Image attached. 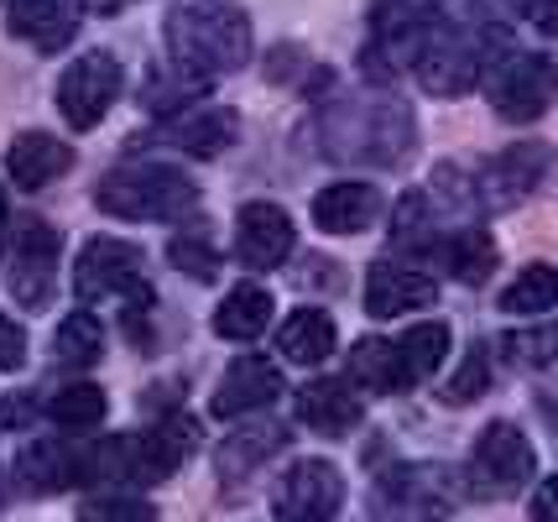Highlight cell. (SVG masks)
I'll list each match as a JSON object with an SVG mask.
<instances>
[{"mask_svg": "<svg viewBox=\"0 0 558 522\" xmlns=\"http://www.w3.org/2000/svg\"><path fill=\"white\" fill-rule=\"evenodd\" d=\"M537 471L533 439L517 428V423H486L481 439H475V454H470V497L481 501H507L517 497Z\"/></svg>", "mask_w": 558, "mask_h": 522, "instance_id": "cell-6", "label": "cell"}, {"mask_svg": "<svg viewBox=\"0 0 558 522\" xmlns=\"http://www.w3.org/2000/svg\"><path fill=\"white\" fill-rule=\"evenodd\" d=\"M5 32L16 43H32L37 52H63L78 32V11H69L63 0H11Z\"/></svg>", "mask_w": 558, "mask_h": 522, "instance_id": "cell-21", "label": "cell"}, {"mask_svg": "<svg viewBox=\"0 0 558 522\" xmlns=\"http://www.w3.org/2000/svg\"><path fill=\"white\" fill-rule=\"evenodd\" d=\"M554 303H558V267H548V262L522 267L517 282L501 293V308H507V314H548Z\"/></svg>", "mask_w": 558, "mask_h": 522, "instance_id": "cell-31", "label": "cell"}, {"mask_svg": "<svg viewBox=\"0 0 558 522\" xmlns=\"http://www.w3.org/2000/svg\"><path fill=\"white\" fill-rule=\"evenodd\" d=\"M267 324H271V293L267 288H256V282L230 288L225 303L215 308V335L219 340H235V345H251Z\"/></svg>", "mask_w": 558, "mask_h": 522, "instance_id": "cell-27", "label": "cell"}, {"mask_svg": "<svg viewBox=\"0 0 558 522\" xmlns=\"http://www.w3.org/2000/svg\"><path fill=\"white\" fill-rule=\"evenodd\" d=\"M397 350H402L413 381H423V376H434L438 366L449 361V329H444V324H413V329L397 340Z\"/></svg>", "mask_w": 558, "mask_h": 522, "instance_id": "cell-32", "label": "cell"}, {"mask_svg": "<svg viewBox=\"0 0 558 522\" xmlns=\"http://www.w3.org/2000/svg\"><path fill=\"white\" fill-rule=\"evenodd\" d=\"M73 293L84 303L95 299H131L136 308H151V288H146V256L131 241H110L99 235L78 251L73 262Z\"/></svg>", "mask_w": 558, "mask_h": 522, "instance_id": "cell-8", "label": "cell"}, {"mask_svg": "<svg viewBox=\"0 0 558 522\" xmlns=\"http://www.w3.org/2000/svg\"><path fill=\"white\" fill-rule=\"evenodd\" d=\"M318 131H324V151L329 157H340V162H376V168L408 162L417 142V125L402 105L344 100L318 121Z\"/></svg>", "mask_w": 558, "mask_h": 522, "instance_id": "cell-2", "label": "cell"}, {"mask_svg": "<svg viewBox=\"0 0 558 522\" xmlns=\"http://www.w3.org/2000/svg\"><path fill=\"white\" fill-rule=\"evenodd\" d=\"M5 220H11V209H5V189H0V235H5Z\"/></svg>", "mask_w": 558, "mask_h": 522, "instance_id": "cell-41", "label": "cell"}, {"mask_svg": "<svg viewBox=\"0 0 558 522\" xmlns=\"http://www.w3.org/2000/svg\"><path fill=\"white\" fill-rule=\"evenodd\" d=\"M486 392H490V345H470V355L460 361V372L444 381V402L464 408V402L486 398Z\"/></svg>", "mask_w": 558, "mask_h": 522, "instance_id": "cell-33", "label": "cell"}, {"mask_svg": "<svg viewBox=\"0 0 558 522\" xmlns=\"http://www.w3.org/2000/svg\"><path fill=\"white\" fill-rule=\"evenodd\" d=\"M84 522H157V512H151V501H142V497L110 491V497L84 501Z\"/></svg>", "mask_w": 558, "mask_h": 522, "instance_id": "cell-36", "label": "cell"}, {"mask_svg": "<svg viewBox=\"0 0 558 522\" xmlns=\"http://www.w3.org/2000/svg\"><path fill=\"white\" fill-rule=\"evenodd\" d=\"M558 100V69L543 52H511L490 69V105L496 116L511 125H527L537 116H548Z\"/></svg>", "mask_w": 558, "mask_h": 522, "instance_id": "cell-10", "label": "cell"}, {"mask_svg": "<svg viewBox=\"0 0 558 522\" xmlns=\"http://www.w3.org/2000/svg\"><path fill=\"white\" fill-rule=\"evenodd\" d=\"M533 522H558V475L537 481V491H533Z\"/></svg>", "mask_w": 558, "mask_h": 522, "instance_id": "cell-39", "label": "cell"}, {"mask_svg": "<svg viewBox=\"0 0 558 522\" xmlns=\"http://www.w3.org/2000/svg\"><path fill=\"white\" fill-rule=\"evenodd\" d=\"M507 350L522 366H554L558 361V319L533 324V329H522V335H507Z\"/></svg>", "mask_w": 558, "mask_h": 522, "instance_id": "cell-35", "label": "cell"}, {"mask_svg": "<svg viewBox=\"0 0 558 522\" xmlns=\"http://www.w3.org/2000/svg\"><path fill=\"white\" fill-rule=\"evenodd\" d=\"M554 147L543 142H517V147L496 151L490 162H481V178H475V204L490 209V215H507L517 204H527L554 178Z\"/></svg>", "mask_w": 558, "mask_h": 522, "instance_id": "cell-9", "label": "cell"}, {"mask_svg": "<svg viewBox=\"0 0 558 522\" xmlns=\"http://www.w3.org/2000/svg\"><path fill=\"white\" fill-rule=\"evenodd\" d=\"M116 95H121V63L105 48L78 52L63 69V78H58V110H63V121L73 131H95L110 116Z\"/></svg>", "mask_w": 558, "mask_h": 522, "instance_id": "cell-11", "label": "cell"}, {"mask_svg": "<svg viewBox=\"0 0 558 522\" xmlns=\"http://www.w3.org/2000/svg\"><path fill=\"white\" fill-rule=\"evenodd\" d=\"M198 449V423L189 413H168V418H157V428H146V434H131V481H168L189 465V454Z\"/></svg>", "mask_w": 558, "mask_h": 522, "instance_id": "cell-14", "label": "cell"}, {"mask_svg": "<svg viewBox=\"0 0 558 522\" xmlns=\"http://www.w3.org/2000/svg\"><path fill=\"white\" fill-rule=\"evenodd\" d=\"M298 418L308 423L314 434H324V439H340V434H355V428H361L365 402L350 381L324 376V381H308V387L298 392Z\"/></svg>", "mask_w": 558, "mask_h": 522, "instance_id": "cell-19", "label": "cell"}, {"mask_svg": "<svg viewBox=\"0 0 558 522\" xmlns=\"http://www.w3.org/2000/svg\"><path fill=\"white\" fill-rule=\"evenodd\" d=\"M121 5H131V0H116V11H121Z\"/></svg>", "mask_w": 558, "mask_h": 522, "instance_id": "cell-43", "label": "cell"}, {"mask_svg": "<svg viewBox=\"0 0 558 522\" xmlns=\"http://www.w3.org/2000/svg\"><path fill=\"white\" fill-rule=\"evenodd\" d=\"M95 204L116 220H183L198 209V183L168 162H125L99 178Z\"/></svg>", "mask_w": 558, "mask_h": 522, "instance_id": "cell-3", "label": "cell"}, {"mask_svg": "<svg viewBox=\"0 0 558 522\" xmlns=\"http://www.w3.org/2000/svg\"><path fill=\"white\" fill-rule=\"evenodd\" d=\"M381 215V194L371 183H329L314 199V224L329 235H355Z\"/></svg>", "mask_w": 558, "mask_h": 522, "instance_id": "cell-24", "label": "cell"}, {"mask_svg": "<svg viewBox=\"0 0 558 522\" xmlns=\"http://www.w3.org/2000/svg\"><path fill=\"white\" fill-rule=\"evenodd\" d=\"M157 136L168 147L189 151V157H219L225 147H235L241 116L230 105H183V110H172L168 121L157 125Z\"/></svg>", "mask_w": 558, "mask_h": 522, "instance_id": "cell-17", "label": "cell"}, {"mask_svg": "<svg viewBox=\"0 0 558 522\" xmlns=\"http://www.w3.org/2000/svg\"><path fill=\"white\" fill-rule=\"evenodd\" d=\"M543 413H548V423H554V434H558V402H543Z\"/></svg>", "mask_w": 558, "mask_h": 522, "instance_id": "cell-42", "label": "cell"}, {"mask_svg": "<svg viewBox=\"0 0 558 522\" xmlns=\"http://www.w3.org/2000/svg\"><path fill=\"white\" fill-rule=\"evenodd\" d=\"M52 355H58L63 372H84V366H95L99 355H105V329H99V319L89 308H78V314H69V319L58 324Z\"/></svg>", "mask_w": 558, "mask_h": 522, "instance_id": "cell-29", "label": "cell"}, {"mask_svg": "<svg viewBox=\"0 0 558 522\" xmlns=\"http://www.w3.org/2000/svg\"><path fill=\"white\" fill-rule=\"evenodd\" d=\"M438 299V282L417 267H402V262H371L365 267V314L371 319H397V314H413V308H428Z\"/></svg>", "mask_w": 558, "mask_h": 522, "instance_id": "cell-16", "label": "cell"}, {"mask_svg": "<svg viewBox=\"0 0 558 522\" xmlns=\"http://www.w3.org/2000/svg\"><path fill=\"white\" fill-rule=\"evenodd\" d=\"M376 507L387 522H449V512L460 507V481L449 465H434V460L397 465L381 475Z\"/></svg>", "mask_w": 558, "mask_h": 522, "instance_id": "cell-5", "label": "cell"}, {"mask_svg": "<svg viewBox=\"0 0 558 522\" xmlns=\"http://www.w3.org/2000/svg\"><path fill=\"white\" fill-rule=\"evenodd\" d=\"M168 262L183 277H194V282H215L219 277V251L209 246V235H194V230L189 235H172Z\"/></svg>", "mask_w": 558, "mask_h": 522, "instance_id": "cell-34", "label": "cell"}, {"mask_svg": "<svg viewBox=\"0 0 558 522\" xmlns=\"http://www.w3.org/2000/svg\"><path fill=\"white\" fill-rule=\"evenodd\" d=\"M288 445V428L282 423H271V418H262V423H241L225 445L215 449V471H219V481H245V475L256 471L262 460H271L277 449Z\"/></svg>", "mask_w": 558, "mask_h": 522, "instance_id": "cell-23", "label": "cell"}, {"mask_svg": "<svg viewBox=\"0 0 558 522\" xmlns=\"http://www.w3.org/2000/svg\"><path fill=\"white\" fill-rule=\"evenodd\" d=\"M162 43L183 84H215V78L241 74V63L251 58V22L225 0H189L168 11Z\"/></svg>", "mask_w": 558, "mask_h": 522, "instance_id": "cell-1", "label": "cell"}, {"mask_svg": "<svg viewBox=\"0 0 558 522\" xmlns=\"http://www.w3.org/2000/svg\"><path fill=\"white\" fill-rule=\"evenodd\" d=\"M434 262L449 277H460L464 288H475V282H486L496 272V241L486 230H454L434 246Z\"/></svg>", "mask_w": 558, "mask_h": 522, "instance_id": "cell-28", "label": "cell"}, {"mask_svg": "<svg viewBox=\"0 0 558 522\" xmlns=\"http://www.w3.org/2000/svg\"><path fill=\"white\" fill-rule=\"evenodd\" d=\"M58 251H63V235L48 220H37V215L16 220L11 241H5V288H11V299L22 308H48L52 303Z\"/></svg>", "mask_w": 558, "mask_h": 522, "instance_id": "cell-7", "label": "cell"}, {"mask_svg": "<svg viewBox=\"0 0 558 522\" xmlns=\"http://www.w3.org/2000/svg\"><path fill=\"white\" fill-rule=\"evenodd\" d=\"M537 22H543L558 37V0H537Z\"/></svg>", "mask_w": 558, "mask_h": 522, "instance_id": "cell-40", "label": "cell"}, {"mask_svg": "<svg viewBox=\"0 0 558 522\" xmlns=\"http://www.w3.org/2000/svg\"><path fill=\"white\" fill-rule=\"evenodd\" d=\"M105 408H110V402H105V392H99L95 381H69V387H58L48 398V418L58 423V428H73V434H78V428H95V423L105 418Z\"/></svg>", "mask_w": 558, "mask_h": 522, "instance_id": "cell-30", "label": "cell"}, {"mask_svg": "<svg viewBox=\"0 0 558 522\" xmlns=\"http://www.w3.org/2000/svg\"><path fill=\"white\" fill-rule=\"evenodd\" d=\"M413 74L428 95H470L481 84V74H486V52H481V43H470L460 26L434 22Z\"/></svg>", "mask_w": 558, "mask_h": 522, "instance_id": "cell-12", "label": "cell"}, {"mask_svg": "<svg viewBox=\"0 0 558 522\" xmlns=\"http://www.w3.org/2000/svg\"><path fill=\"white\" fill-rule=\"evenodd\" d=\"M69 168H73V147L48 136V131H22L11 142V151H5V173H11V183H22V189H48Z\"/></svg>", "mask_w": 558, "mask_h": 522, "instance_id": "cell-22", "label": "cell"}, {"mask_svg": "<svg viewBox=\"0 0 558 522\" xmlns=\"http://www.w3.org/2000/svg\"><path fill=\"white\" fill-rule=\"evenodd\" d=\"M235 256H241V267L251 272H271V267H282L292 256V220L282 204H245L241 215H235Z\"/></svg>", "mask_w": 558, "mask_h": 522, "instance_id": "cell-15", "label": "cell"}, {"mask_svg": "<svg viewBox=\"0 0 558 522\" xmlns=\"http://www.w3.org/2000/svg\"><path fill=\"white\" fill-rule=\"evenodd\" d=\"M277 398H282V366L267 361V355H241L219 376L215 413L219 418H241V413H256V408H267Z\"/></svg>", "mask_w": 558, "mask_h": 522, "instance_id": "cell-18", "label": "cell"}, {"mask_svg": "<svg viewBox=\"0 0 558 522\" xmlns=\"http://www.w3.org/2000/svg\"><path fill=\"white\" fill-rule=\"evenodd\" d=\"M32 413H37L32 392H11V398H0V428H26Z\"/></svg>", "mask_w": 558, "mask_h": 522, "instance_id": "cell-38", "label": "cell"}, {"mask_svg": "<svg viewBox=\"0 0 558 522\" xmlns=\"http://www.w3.org/2000/svg\"><path fill=\"white\" fill-rule=\"evenodd\" d=\"M434 11L428 5H413V0H381L371 11V32H365L361 48V74L376 78V84H391L397 74L417 69V52L434 32Z\"/></svg>", "mask_w": 558, "mask_h": 522, "instance_id": "cell-4", "label": "cell"}, {"mask_svg": "<svg viewBox=\"0 0 558 522\" xmlns=\"http://www.w3.org/2000/svg\"><path fill=\"white\" fill-rule=\"evenodd\" d=\"M350 381L365 387L371 398H391V392L413 387V372H408L397 340H381V335H376V340H361V345L350 350Z\"/></svg>", "mask_w": 558, "mask_h": 522, "instance_id": "cell-25", "label": "cell"}, {"mask_svg": "<svg viewBox=\"0 0 558 522\" xmlns=\"http://www.w3.org/2000/svg\"><path fill=\"white\" fill-rule=\"evenodd\" d=\"M335 340H340V329L324 308H298L277 329V355H288L292 366H318L324 355H335Z\"/></svg>", "mask_w": 558, "mask_h": 522, "instance_id": "cell-26", "label": "cell"}, {"mask_svg": "<svg viewBox=\"0 0 558 522\" xmlns=\"http://www.w3.org/2000/svg\"><path fill=\"white\" fill-rule=\"evenodd\" d=\"M340 507H344V475L329 460H298L282 475L277 497H271L277 522H335Z\"/></svg>", "mask_w": 558, "mask_h": 522, "instance_id": "cell-13", "label": "cell"}, {"mask_svg": "<svg viewBox=\"0 0 558 522\" xmlns=\"http://www.w3.org/2000/svg\"><path fill=\"white\" fill-rule=\"evenodd\" d=\"M16 481L26 497H58L78 486V449H69L63 439H26L16 454Z\"/></svg>", "mask_w": 558, "mask_h": 522, "instance_id": "cell-20", "label": "cell"}, {"mask_svg": "<svg viewBox=\"0 0 558 522\" xmlns=\"http://www.w3.org/2000/svg\"><path fill=\"white\" fill-rule=\"evenodd\" d=\"M26 366V329L11 314H0V372H22Z\"/></svg>", "mask_w": 558, "mask_h": 522, "instance_id": "cell-37", "label": "cell"}]
</instances>
